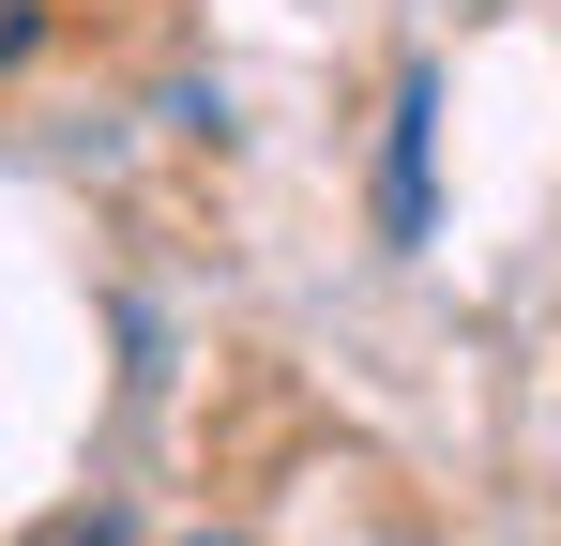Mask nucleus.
Returning <instances> with one entry per match:
<instances>
[{
    "mask_svg": "<svg viewBox=\"0 0 561 546\" xmlns=\"http://www.w3.org/2000/svg\"><path fill=\"white\" fill-rule=\"evenodd\" d=\"M425 137H440V77L394 91V137H379V228L394 243H425Z\"/></svg>",
    "mask_w": 561,
    "mask_h": 546,
    "instance_id": "obj_1",
    "label": "nucleus"
},
{
    "mask_svg": "<svg viewBox=\"0 0 561 546\" xmlns=\"http://www.w3.org/2000/svg\"><path fill=\"white\" fill-rule=\"evenodd\" d=\"M31 46H46V0H0V77H15Z\"/></svg>",
    "mask_w": 561,
    "mask_h": 546,
    "instance_id": "obj_2",
    "label": "nucleus"
},
{
    "mask_svg": "<svg viewBox=\"0 0 561 546\" xmlns=\"http://www.w3.org/2000/svg\"><path fill=\"white\" fill-rule=\"evenodd\" d=\"M31 546H137V532H122V516H46Z\"/></svg>",
    "mask_w": 561,
    "mask_h": 546,
    "instance_id": "obj_3",
    "label": "nucleus"
},
{
    "mask_svg": "<svg viewBox=\"0 0 561 546\" xmlns=\"http://www.w3.org/2000/svg\"><path fill=\"white\" fill-rule=\"evenodd\" d=\"M197 546H228V532H197Z\"/></svg>",
    "mask_w": 561,
    "mask_h": 546,
    "instance_id": "obj_4",
    "label": "nucleus"
}]
</instances>
